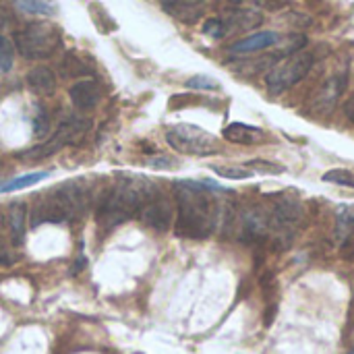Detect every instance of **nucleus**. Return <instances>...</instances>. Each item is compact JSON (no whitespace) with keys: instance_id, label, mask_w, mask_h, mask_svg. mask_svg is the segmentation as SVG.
I'll return each instance as SVG.
<instances>
[{"instance_id":"7ed1b4c3","label":"nucleus","mask_w":354,"mask_h":354,"mask_svg":"<svg viewBox=\"0 0 354 354\" xmlns=\"http://www.w3.org/2000/svg\"><path fill=\"white\" fill-rule=\"evenodd\" d=\"M89 203V189L79 180H68L37 197L31 207V226L44 222L60 224L66 220H77L85 214Z\"/></svg>"},{"instance_id":"473e14b6","label":"nucleus","mask_w":354,"mask_h":354,"mask_svg":"<svg viewBox=\"0 0 354 354\" xmlns=\"http://www.w3.org/2000/svg\"><path fill=\"white\" fill-rule=\"evenodd\" d=\"M0 172H2V164H0Z\"/></svg>"},{"instance_id":"f03ea898","label":"nucleus","mask_w":354,"mask_h":354,"mask_svg":"<svg viewBox=\"0 0 354 354\" xmlns=\"http://www.w3.org/2000/svg\"><path fill=\"white\" fill-rule=\"evenodd\" d=\"M158 191V187L139 176L120 178L114 187L106 191L97 205V224L104 230H110L133 216H139L143 203Z\"/></svg>"},{"instance_id":"9b49d317","label":"nucleus","mask_w":354,"mask_h":354,"mask_svg":"<svg viewBox=\"0 0 354 354\" xmlns=\"http://www.w3.org/2000/svg\"><path fill=\"white\" fill-rule=\"evenodd\" d=\"M222 137L230 143H239V145H257L263 143L268 139L266 131L251 127V124H243V122H232L222 131Z\"/></svg>"},{"instance_id":"f3484780","label":"nucleus","mask_w":354,"mask_h":354,"mask_svg":"<svg viewBox=\"0 0 354 354\" xmlns=\"http://www.w3.org/2000/svg\"><path fill=\"white\" fill-rule=\"evenodd\" d=\"M354 232V203L353 205H342L336 214V228L334 236L340 245H346L348 239Z\"/></svg>"},{"instance_id":"a211bd4d","label":"nucleus","mask_w":354,"mask_h":354,"mask_svg":"<svg viewBox=\"0 0 354 354\" xmlns=\"http://www.w3.org/2000/svg\"><path fill=\"white\" fill-rule=\"evenodd\" d=\"M60 71L64 77H85L91 73V64L77 52H68L64 54L62 62H60Z\"/></svg>"},{"instance_id":"ddd939ff","label":"nucleus","mask_w":354,"mask_h":354,"mask_svg":"<svg viewBox=\"0 0 354 354\" xmlns=\"http://www.w3.org/2000/svg\"><path fill=\"white\" fill-rule=\"evenodd\" d=\"M280 41V35L274 31H257L249 37L239 39L236 44L230 46L232 54H249V52H259V50H268L272 46H276Z\"/></svg>"},{"instance_id":"dca6fc26","label":"nucleus","mask_w":354,"mask_h":354,"mask_svg":"<svg viewBox=\"0 0 354 354\" xmlns=\"http://www.w3.org/2000/svg\"><path fill=\"white\" fill-rule=\"evenodd\" d=\"M25 220H27V205L17 201L8 207V228L15 245H21L25 239Z\"/></svg>"},{"instance_id":"0eeeda50","label":"nucleus","mask_w":354,"mask_h":354,"mask_svg":"<svg viewBox=\"0 0 354 354\" xmlns=\"http://www.w3.org/2000/svg\"><path fill=\"white\" fill-rule=\"evenodd\" d=\"M305 218L303 205L299 199L295 197H280L274 203V209L270 214V234L276 243H280L282 247H288L297 234V230L301 228Z\"/></svg>"},{"instance_id":"393cba45","label":"nucleus","mask_w":354,"mask_h":354,"mask_svg":"<svg viewBox=\"0 0 354 354\" xmlns=\"http://www.w3.org/2000/svg\"><path fill=\"white\" fill-rule=\"evenodd\" d=\"M247 168H255L257 172H261V174H284L286 172V168L284 166H280V164H274V162H268V160H251V162H247Z\"/></svg>"},{"instance_id":"1a4fd4ad","label":"nucleus","mask_w":354,"mask_h":354,"mask_svg":"<svg viewBox=\"0 0 354 354\" xmlns=\"http://www.w3.org/2000/svg\"><path fill=\"white\" fill-rule=\"evenodd\" d=\"M89 129H91V120L89 118H85V116H68V118H64L58 124V129L52 135V139L58 141L60 147L77 145V143L83 141V137L89 133Z\"/></svg>"},{"instance_id":"4468645a","label":"nucleus","mask_w":354,"mask_h":354,"mask_svg":"<svg viewBox=\"0 0 354 354\" xmlns=\"http://www.w3.org/2000/svg\"><path fill=\"white\" fill-rule=\"evenodd\" d=\"M27 85L37 95H50L56 89V75L48 66H35L27 73Z\"/></svg>"},{"instance_id":"c756f323","label":"nucleus","mask_w":354,"mask_h":354,"mask_svg":"<svg viewBox=\"0 0 354 354\" xmlns=\"http://www.w3.org/2000/svg\"><path fill=\"white\" fill-rule=\"evenodd\" d=\"M344 112H346V116L351 118L354 122V102H351V104H346V108H344Z\"/></svg>"},{"instance_id":"39448f33","label":"nucleus","mask_w":354,"mask_h":354,"mask_svg":"<svg viewBox=\"0 0 354 354\" xmlns=\"http://www.w3.org/2000/svg\"><path fill=\"white\" fill-rule=\"evenodd\" d=\"M168 145L185 156H214L220 149V141L201 127L195 124H174L166 131Z\"/></svg>"},{"instance_id":"9d476101","label":"nucleus","mask_w":354,"mask_h":354,"mask_svg":"<svg viewBox=\"0 0 354 354\" xmlns=\"http://www.w3.org/2000/svg\"><path fill=\"white\" fill-rule=\"evenodd\" d=\"M241 234L249 241H261L270 234V216L261 209H249L241 218Z\"/></svg>"},{"instance_id":"7c9ffc66","label":"nucleus","mask_w":354,"mask_h":354,"mask_svg":"<svg viewBox=\"0 0 354 354\" xmlns=\"http://www.w3.org/2000/svg\"><path fill=\"white\" fill-rule=\"evenodd\" d=\"M166 6H170V4H176V2H183V0H162Z\"/></svg>"},{"instance_id":"423d86ee","label":"nucleus","mask_w":354,"mask_h":354,"mask_svg":"<svg viewBox=\"0 0 354 354\" xmlns=\"http://www.w3.org/2000/svg\"><path fill=\"white\" fill-rule=\"evenodd\" d=\"M311 66H313V54L299 50L270 68V73L266 77V85L272 93H282V91L295 87L299 81H303L309 75Z\"/></svg>"},{"instance_id":"c85d7f7f","label":"nucleus","mask_w":354,"mask_h":354,"mask_svg":"<svg viewBox=\"0 0 354 354\" xmlns=\"http://www.w3.org/2000/svg\"><path fill=\"white\" fill-rule=\"evenodd\" d=\"M255 2H257V6L268 8V10H278L284 6V0H255Z\"/></svg>"},{"instance_id":"20e7f679","label":"nucleus","mask_w":354,"mask_h":354,"mask_svg":"<svg viewBox=\"0 0 354 354\" xmlns=\"http://www.w3.org/2000/svg\"><path fill=\"white\" fill-rule=\"evenodd\" d=\"M62 46V33L52 23H29L15 33V48L23 58H50Z\"/></svg>"},{"instance_id":"bb28decb","label":"nucleus","mask_w":354,"mask_h":354,"mask_svg":"<svg viewBox=\"0 0 354 354\" xmlns=\"http://www.w3.org/2000/svg\"><path fill=\"white\" fill-rule=\"evenodd\" d=\"M203 33L209 35V37H216V39L224 37V33H226L224 21H222V19H207V21L203 23Z\"/></svg>"},{"instance_id":"f257e3e1","label":"nucleus","mask_w":354,"mask_h":354,"mask_svg":"<svg viewBox=\"0 0 354 354\" xmlns=\"http://www.w3.org/2000/svg\"><path fill=\"white\" fill-rule=\"evenodd\" d=\"M176 195V224L174 232L180 239H207L218 224L220 207L218 201L209 195V187H203V183L183 180L174 187Z\"/></svg>"},{"instance_id":"aec40b11","label":"nucleus","mask_w":354,"mask_h":354,"mask_svg":"<svg viewBox=\"0 0 354 354\" xmlns=\"http://www.w3.org/2000/svg\"><path fill=\"white\" fill-rule=\"evenodd\" d=\"M48 178V172H31V174H25V176H19V178H12L4 185H0V193H12V191H19V189H25V187H33L41 180Z\"/></svg>"},{"instance_id":"a878e982","label":"nucleus","mask_w":354,"mask_h":354,"mask_svg":"<svg viewBox=\"0 0 354 354\" xmlns=\"http://www.w3.org/2000/svg\"><path fill=\"white\" fill-rule=\"evenodd\" d=\"M218 176L222 178H230V180H247L253 176V170H247V168H224V166H218L214 168Z\"/></svg>"},{"instance_id":"72a5a7b5","label":"nucleus","mask_w":354,"mask_h":354,"mask_svg":"<svg viewBox=\"0 0 354 354\" xmlns=\"http://www.w3.org/2000/svg\"><path fill=\"white\" fill-rule=\"evenodd\" d=\"M137 354H139V353H137Z\"/></svg>"},{"instance_id":"412c9836","label":"nucleus","mask_w":354,"mask_h":354,"mask_svg":"<svg viewBox=\"0 0 354 354\" xmlns=\"http://www.w3.org/2000/svg\"><path fill=\"white\" fill-rule=\"evenodd\" d=\"M12 62H15V44L0 35V75L8 73L12 68Z\"/></svg>"},{"instance_id":"2eb2a0df","label":"nucleus","mask_w":354,"mask_h":354,"mask_svg":"<svg viewBox=\"0 0 354 354\" xmlns=\"http://www.w3.org/2000/svg\"><path fill=\"white\" fill-rule=\"evenodd\" d=\"M261 19H263L261 12L255 10V8H234L222 21H224L226 31L228 29H243V31H247V29L257 27L261 23Z\"/></svg>"},{"instance_id":"f8f14e48","label":"nucleus","mask_w":354,"mask_h":354,"mask_svg":"<svg viewBox=\"0 0 354 354\" xmlns=\"http://www.w3.org/2000/svg\"><path fill=\"white\" fill-rule=\"evenodd\" d=\"M68 95L79 110H93L100 102V85L91 79H81L71 87Z\"/></svg>"},{"instance_id":"5701e85b","label":"nucleus","mask_w":354,"mask_h":354,"mask_svg":"<svg viewBox=\"0 0 354 354\" xmlns=\"http://www.w3.org/2000/svg\"><path fill=\"white\" fill-rule=\"evenodd\" d=\"M33 133H35V137H48V133H50V114H48L41 106L35 108Z\"/></svg>"},{"instance_id":"4be33fe9","label":"nucleus","mask_w":354,"mask_h":354,"mask_svg":"<svg viewBox=\"0 0 354 354\" xmlns=\"http://www.w3.org/2000/svg\"><path fill=\"white\" fill-rule=\"evenodd\" d=\"M324 180L326 183H334V185H340V187H351L354 189V174L346 168H334L330 172L324 174Z\"/></svg>"},{"instance_id":"2f4dec72","label":"nucleus","mask_w":354,"mask_h":354,"mask_svg":"<svg viewBox=\"0 0 354 354\" xmlns=\"http://www.w3.org/2000/svg\"><path fill=\"white\" fill-rule=\"evenodd\" d=\"M232 2H245V0H232Z\"/></svg>"},{"instance_id":"b1692460","label":"nucleus","mask_w":354,"mask_h":354,"mask_svg":"<svg viewBox=\"0 0 354 354\" xmlns=\"http://www.w3.org/2000/svg\"><path fill=\"white\" fill-rule=\"evenodd\" d=\"M187 87L189 89H201V91H216L220 89V83L212 77H205V75H195L187 81Z\"/></svg>"},{"instance_id":"6ab92c4d","label":"nucleus","mask_w":354,"mask_h":354,"mask_svg":"<svg viewBox=\"0 0 354 354\" xmlns=\"http://www.w3.org/2000/svg\"><path fill=\"white\" fill-rule=\"evenodd\" d=\"M15 6L27 15H39V17H52L58 12L56 0H12Z\"/></svg>"},{"instance_id":"cd10ccee","label":"nucleus","mask_w":354,"mask_h":354,"mask_svg":"<svg viewBox=\"0 0 354 354\" xmlns=\"http://www.w3.org/2000/svg\"><path fill=\"white\" fill-rule=\"evenodd\" d=\"M149 166H153V168H174L176 166V160H172V158H166V156H160V158H153V160H149Z\"/></svg>"},{"instance_id":"6e6552de","label":"nucleus","mask_w":354,"mask_h":354,"mask_svg":"<svg viewBox=\"0 0 354 354\" xmlns=\"http://www.w3.org/2000/svg\"><path fill=\"white\" fill-rule=\"evenodd\" d=\"M139 218L143 220L145 226L158 230V232H166L174 220V209H172V203L170 199L158 189L141 207L139 212Z\"/></svg>"}]
</instances>
